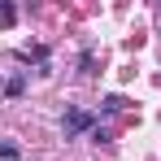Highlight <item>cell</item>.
<instances>
[{
  "label": "cell",
  "instance_id": "obj_1",
  "mask_svg": "<svg viewBox=\"0 0 161 161\" xmlns=\"http://www.w3.org/2000/svg\"><path fill=\"white\" fill-rule=\"evenodd\" d=\"M92 126V113L87 109H70L65 113V135H79V131H87Z\"/></svg>",
  "mask_w": 161,
  "mask_h": 161
},
{
  "label": "cell",
  "instance_id": "obj_2",
  "mask_svg": "<svg viewBox=\"0 0 161 161\" xmlns=\"http://www.w3.org/2000/svg\"><path fill=\"white\" fill-rule=\"evenodd\" d=\"M22 157V148H18V144H9V139H4V144H0V161H18Z\"/></svg>",
  "mask_w": 161,
  "mask_h": 161
},
{
  "label": "cell",
  "instance_id": "obj_3",
  "mask_svg": "<svg viewBox=\"0 0 161 161\" xmlns=\"http://www.w3.org/2000/svg\"><path fill=\"white\" fill-rule=\"evenodd\" d=\"M13 18H18V9L13 4H0V26H13Z\"/></svg>",
  "mask_w": 161,
  "mask_h": 161
},
{
  "label": "cell",
  "instance_id": "obj_4",
  "mask_svg": "<svg viewBox=\"0 0 161 161\" xmlns=\"http://www.w3.org/2000/svg\"><path fill=\"white\" fill-rule=\"evenodd\" d=\"M122 105H126L122 96H109V100H105V113H118V109H122Z\"/></svg>",
  "mask_w": 161,
  "mask_h": 161
}]
</instances>
